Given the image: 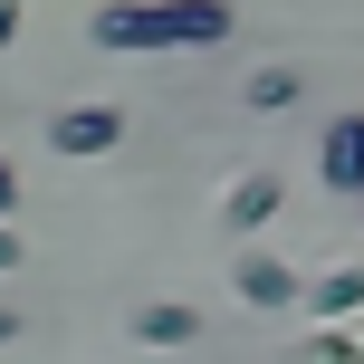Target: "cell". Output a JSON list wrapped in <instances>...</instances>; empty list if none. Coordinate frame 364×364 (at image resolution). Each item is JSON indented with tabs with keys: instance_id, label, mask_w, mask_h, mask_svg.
Here are the masks:
<instances>
[{
	"instance_id": "6da1fadb",
	"label": "cell",
	"mask_w": 364,
	"mask_h": 364,
	"mask_svg": "<svg viewBox=\"0 0 364 364\" xmlns=\"http://www.w3.org/2000/svg\"><path fill=\"white\" fill-rule=\"evenodd\" d=\"M240 29L230 0H106L87 19V38L106 58H154V48H220Z\"/></svg>"
},
{
	"instance_id": "7a4b0ae2",
	"label": "cell",
	"mask_w": 364,
	"mask_h": 364,
	"mask_svg": "<svg viewBox=\"0 0 364 364\" xmlns=\"http://www.w3.org/2000/svg\"><path fill=\"white\" fill-rule=\"evenodd\" d=\"M316 182L346 192V201H364V115H336V125L316 134Z\"/></svg>"
},
{
	"instance_id": "3957f363",
	"label": "cell",
	"mask_w": 364,
	"mask_h": 364,
	"mask_svg": "<svg viewBox=\"0 0 364 364\" xmlns=\"http://www.w3.org/2000/svg\"><path fill=\"white\" fill-rule=\"evenodd\" d=\"M48 144L58 154H115V144H125V115H115V106H58L48 115Z\"/></svg>"
},
{
	"instance_id": "277c9868",
	"label": "cell",
	"mask_w": 364,
	"mask_h": 364,
	"mask_svg": "<svg viewBox=\"0 0 364 364\" xmlns=\"http://www.w3.org/2000/svg\"><path fill=\"white\" fill-rule=\"evenodd\" d=\"M230 278H240V297H250V307H297V288H307V278H297L288 259H269V250H250Z\"/></svg>"
},
{
	"instance_id": "5b68a950",
	"label": "cell",
	"mask_w": 364,
	"mask_h": 364,
	"mask_svg": "<svg viewBox=\"0 0 364 364\" xmlns=\"http://www.w3.org/2000/svg\"><path fill=\"white\" fill-rule=\"evenodd\" d=\"M134 346H201V307H182V297L134 307Z\"/></svg>"
},
{
	"instance_id": "8992f818",
	"label": "cell",
	"mask_w": 364,
	"mask_h": 364,
	"mask_svg": "<svg viewBox=\"0 0 364 364\" xmlns=\"http://www.w3.org/2000/svg\"><path fill=\"white\" fill-rule=\"evenodd\" d=\"M220 211H230V230H259V220H278V173H240L230 192H220Z\"/></svg>"
},
{
	"instance_id": "52a82bcc",
	"label": "cell",
	"mask_w": 364,
	"mask_h": 364,
	"mask_svg": "<svg viewBox=\"0 0 364 364\" xmlns=\"http://www.w3.org/2000/svg\"><path fill=\"white\" fill-rule=\"evenodd\" d=\"M297 297H307L316 316H355V307H364V269H326L316 288H297Z\"/></svg>"
},
{
	"instance_id": "ba28073f",
	"label": "cell",
	"mask_w": 364,
	"mask_h": 364,
	"mask_svg": "<svg viewBox=\"0 0 364 364\" xmlns=\"http://www.w3.org/2000/svg\"><path fill=\"white\" fill-rule=\"evenodd\" d=\"M250 106H259V115H288V106H297V68H259V77H250Z\"/></svg>"
},
{
	"instance_id": "9c48e42d",
	"label": "cell",
	"mask_w": 364,
	"mask_h": 364,
	"mask_svg": "<svg viewBox=\"0 0 364 364\" xmlns=\"http://www.w3.org/2000/svg\"><path fill=\"white\" fill-rule=\"evenodd\" d=\"M307 364H364V346H355V336H316Z\"/></svg>"
},
{
	"instance_id": "30bf717a",
	"label": "cell",
	"mask_w": 364,
	"mask_h": 364,
	"mask_svg": "<svg viewBox=\"0 0 364 364\" xmlns=\"http://www.w3.org/2000/svg\"><path fill=\"white\" fill-rule=\"evenodd\" d=\"M19 211V173H10V154H0V220Z\"/></svg>"
},
{
	"instance_id": "8fae6325",
	"label": "cell",
	"mask_w": 364,
	"mask_h": 364,
	"mask_svg": "<svg viewBox=\"0 0 364 364\" xmlns=\"http://www.w3.org/2000/svg\"><path fill=\"white\" fill-rule=\"evenodd\" d=\"M10 269H19V230L0 220V278H10Z\"/></svg>"
},
{
	"instance_id": "7c38bea8",
	"label": "cell",
	"mask_w": 364,
	"mask_h": 364,
	"mask_svg": "<svg viewBox=\"0 0 364 364\" xmlns=\"http://www.w3.org/2000/svg\"><path fill=\"white\" fill-rule=\"evenodd\" d=\"M19 19H29V10H19V0H0V48L19 38Z\"/></svg>"
},
{
	"instance_id": "4fadbf2b",
	"label": "cell",
	"mask_w": 364,
	"mask_h": 364,
	"mask_svg": "<svg viewBox=\"0 0 364 364\" xmlns=\"http://www.w3.org/2000/svg\"><path fill=\"white\" fill-rule=\"evenodd\" d=\"M10 336H19V316H10V307H0V346H10Z\"/></svg>"
}]
</instances>
